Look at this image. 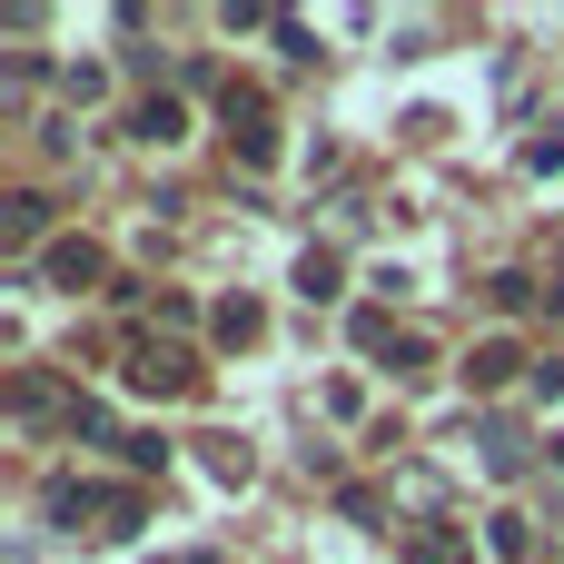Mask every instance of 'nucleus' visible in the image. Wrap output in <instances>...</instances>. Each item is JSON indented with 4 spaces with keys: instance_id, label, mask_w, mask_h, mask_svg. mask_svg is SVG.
I'll return each instance as SVG.
<instances>
[{
    "instance_id": "1",
    "label": "nucleus",
    "mask_w": 564,
    "mask_h": 564,
    "mask_svg": "<svg viewBox=\"0 0 564 564\" xmlns=\"http://www.w3.org/2000/svg\"><path fill=\"white\" fill-rule=\"evenodd\" d=\"M129 397H198V357L169 347V337H129V367H119Z\"/></svg>"
},
{
    "instance_id": "2",
    "label": "nucleus",
    "mask_w": 564,
    "mask_h": 564,
    "mask_svg": "<svg viewBox=\"0 0 564 564\" xmlns=\"http://www.w3.org/2000/svg\"><path fill=\"white\" fill-rule=\"evenodd\" d=\"M228 139H238V159H248V169H268V159H278V119H268V99H258V89H238V79H228Z\"/></svg>"
},
{
    "instance_id": "3",
    "label": "nucleus",
    "mask_w": 564,
    "mask_h": 564,
    "mask_svg": "<svg viewBox=\"0 0 564 564\" xmlns=\"http://www.w3.org/2000/svg\"><path fill=\"white\" fill-rule=\"evenodd\" d=\"M40 278L79 297V288H99V278H109V258H99V238H50V248H40Z\"/></svg>"
},
{
    "instance_id": "4",
    "label": "nucleus",
    "mask_w": 564,
    "mask_h": 564,
    "mask_svg": "<svg viewBox=\"0 0 564 564\" xmlns=\"http://www.w3.org/2000/svg\"><path fill=\"white\" fill-rule=\"evenodd\" d=\"M10 416H20V426H69V416H79V397H59L40 367H20V377H10Z\"/></svg>"
},
{
    "instance_id": "5",
    "label": "nucleus",
    "mask_w": 564,
    "mask_h": 564,
    "mask_svg": "<svg viewBox=\"0 0 564 564\" xmlns=\"http://www.w3.org/2000/svg\"><path fill=\"white\" fill-rule=\"evenodd\" d=\"M486 555H496V564H535V555H545V535H535V516H516V506H496V516H486Z\"/></svg>"
},
{
    "instance_id": "6",
    "label": "nucleus",
    "mask_w": 564,
    "mask_h": 564,
    "mask_svg": "<svg viewBox=\"0 0 564 564\" xmlns=\"http://www.w3.org/2000/svg\"><path fill=\"white\" fill-rule=\"evenodd\" d=\"M40 228H50V198H40V188L0 198V248H10V258H20V248H40Z\"/></svg>"
},
{
    "instance_id": "7",
    "label": "nucleus",
    "mask_w": 564,
    "mask_h": 564,
    "mask_svg": "<svg viewBox=\"0 0 564 564\" xmlns=\"http://www.w3.org/2000/svg\"><path fill=\"white\" fill-rule=\"evenodd\" d=\"M476 456H486V476H525V456H535V446H525V426L486 416V426H476Z\"/></svg>"
},
{
    "instance_id": "8",
    "label": "nucleus",
    "mask_w": 564,
    "mask_h": 564,
    "mask_svg": "<svg viewBox=\"0 0 564 564\" xmlns=\"http://www.w3.org/2000/svg\"><path fill=\"white\" fill-rule=\"evenodd\" d=\"M406 564H476V535L466 525H416L406 535Z\"/></svg>"
},
{
    "instance_id": "9",
    "label": "nucleus",
    "mask_w": 564,
    "mask_h": 564,
    "mask_svg": "<svg viewBox=\"0 0 564 564\" xmlns=\"http://www.w3.org/2000/svg\"><path fill=\"white\" fill-rule=\"evenodd\" d=\"M129 139H149V149H169V139H188V109H178V99L159 89V99H139V109H129Z\"/></svg>"
},
{
    "instance_id": "10",
    "label": "nucleus",
    "mask_w": 564,
    "mask_h": 564,
    "mask_svg": "<svg viewBox=\"0 0 564 564\" xmlns=\"http://www.w3.org/2000/svg\"><path fill=\"white\" fill-rule=\"evenodd\" d=\"M297 297H307V307L347 297V258H337V248H307V258H297Z\"/></svg>"
},
{
    "instance_id": "11",
    "label": "nucleus",
    "mask_w": 564,
    "mask_h": 564,
    "mask_svg": "<svg viewBox=\"0 0 564 564\" xmlns=\"http://www.w3.org/2000/svg\"><path fill=\"white\" fill-rule=\"evenodd\" d=\"M516 367H525V347H516V337H486V347L466 357V387H476V397H496V387H506Z\"/></svg>"
},
{
    "instance_id": "12",
    "label": "nucleus",
    "mask_w": 564,
    "mask_h": 564,
    "mask_svg": "<svg viewBox=\"0 0 564 564\" xmlns=\"http://www.w3.org/2000/svg\"><path fill=\"white\" fill-rule=\"evenodd\" d=\"M208 327H218V347H258V337H268V307H258V297H218Z\"/></svg>"
},
{
    "instance_id": "13",
    "label": "nucleus",
    "mask_w": 564,
    "mask_h": 564,
    "mask_svg": "<svg viewBox=\"0 0 564 564\" xmlns=\"http://www.w3.org/2000/svg\"><path fill=\"white\" fill-rule=\"evenodd\" d=\"M486 297H496V307H506V317H525V307H535V297H545V288H535V278H525V268H496V278H486Z\"/></svg>"
},
{
    "instance_id": "14",
    "label": "nucleus",
    "mask_w": 564,
    "mask_h": 564,
    "mask_svg": "<svg viewBox=\"0 0 564 564\" xmlns=\"http://www.w3.org/2000/svg\"><path fill=\"white\" fill-rule=\"evenodd\" d=\"M208 476H218V486H248V476H258V456H248L238 436H208Z\"/></svg>"
},
{
    "instance_id": "15",
    "label": "nucleus",
    "mask_w": 564,
    "mask_h": 564,
    "mask_svg": "<svg viewBox=\"0 0 564 564\" xmlns=\"http://www.w3.org/2000/svg\"><path fill=\"white\" fill-rule=\"evenodd\" d=\"M347 337H357L367 357H387V347H397V317H387V307H357V317H347Z\"/></svg>"
},
{
    "instance_id": "16",
    "label": "nucleus",
    "mask_w": 564,
    "mask_h": 564,
    "mask_svg": "<svg viewBox=\"0 0 564 564\" xmlns=\"http://www.w3.org/2000/svg\"><path fill=\"white\" fill-rule=\"evenodd\" d=\"M119 456H129V476H159L169 466V436H119Z\"/></svg>"
},
{
    "instance_id": "17",
    "label": "nucleus",
    "mask_w": 564,
    "mask_h": 564,
    "mask_svg": "<svg viewBox=\"0 0 564 564\" xmlns=\"http://www.w3.org/2000/svg\"><path fill=\"white\" fill-rule=\"evenodd\" d=\"M525 169L555 178V169H564V129H535V139H525Z\"/></svg>"
},
{
    "instance_id": "18",
    "label": "nucleus",
    "mask_w": 564,
    "mask_h": 564,
    "mask_svg": "<svg viewBox=\"0 0 564 564\" xmlns=\"http://www.w3.org/2000/svg\"><path fill=\"white\" fill-rule=\"evenodd\" d=\"M59 89H69V99H79V109H89V99H99V89H109V69H89V59H79V69H59Z\"/></svg>"
},
{
    "instance_id": "19",
    "label": "nucleus",
    "mask_w": 564,
    "mask_h": 564,
    "mask_svg": "<svg viewBox=\"0 0 564 564\" xmlns=\"http://www.w3.org/2000/svg\"><path fill=\"white\" fill-rule=\"evenodd\" d=\"M426 357H436L426 337H397V347H387V367H397V377H426Z\"/></svg>"
},
{
    "instance_id": "20",
    "label": "nucleus",
    "mask_w": 564,
    "mask_h": 564,
    "mask_svg": "<svg viewBox=\"0 0 564 564\" xmlns=\"http://www.w3.org/2000/svg\"><path fill=\"white\" fill-rule=\"evenodd\" d=\"M535 387H545V397H564V357H555V367H535Z\"/></svg>"
}]
</instances>
